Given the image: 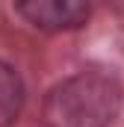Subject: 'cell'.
I'll use <instances>...</instances> for the list:
<instances>
[{
    "label": "cell",
    "mask_w": 124,
    "mask_h": 127,
    "mask_svg": "<svg viewBox=\"0 0 124 127\" xmlns=\"http://www.w3.org/2000/svg\"><path fill=\"white\" fill-rule=\"evenodd\" d=\"M109 6H112L118 15H124V0H109Z\"/></svg>",
    "instance_id": "277c9868"
},
{
    "label": "cell",
    "mask_w": 124,
    "mask_h": 127,
    "mask_svg": "<svg viewBox=\"0 0 124 127\" xmlns=\"http://www.w3.org/2000/svg\"><path fill=\"white\" fill-rule=\"evenodd\" d=\"M18 15L41 32L77 30L92 15V0H15Z\"/></svg>",
    "instance_id": "7a4b0ae2"
},
{
    "label": "cell",
    "mask_w": 124,
    "mask_h": 127,
    "mask_svg": "<svg viewBox=\"0 0 124 127\" xmlns=\"http://www.w3.org/2000/svg\"><path fill=\"white\" fill-rule=\"evenodd\" d=\"M121 83L100 68H83L47 89L38 127H109L121 109Z\"/></svg>",
    "instance_id": "6da1fadb"
},
{
    "label": "cell",
    "mask_w": 124,
    "mask_h": 127,
    "mask_svg": "<svg viewBox=\"0 0 124 127\" xmlns=\"http://www.w3.org/2000/svg\"><path fill=\"white\" fill-rule=\"evenodd\" d=\"M24 100H27V89L18 68L0 59V127H12L18 121Z\"/></svg>",
    "instance_id": "3957f363"
}]
</instances>
